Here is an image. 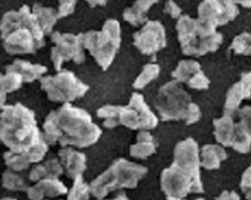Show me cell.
I'll return each mask as SVG.
<instances>
[{
	"label": "cell",
	"mask_w": 251,
	"mask_h": 200,
	"mask_svg": "<svg viewBox=\"0 0 251 200\" xmlns=\"http://www.w3.org/2000/svg\"><path fill=\"white\" fill-rule=\"evenodd\" d=\"M43 129L44 141L49 146L59 144L62 148H89L98 143L102 134L87 111L71 103H64L59 109L51 111Z\"/></svg>",
	"instance_id": "obj_1"
},
{
	"label": "cell",
	"mask_w": 251,
	"mask_h": 200,
	"mask_svg": "<svg viewBox=\"0 0 251 200\" xmlns=\"http://www.w3.org/2000/svg\"><path fill=\"white\" fill-rule=\"evenodd\" d=\"M200 168L198 143L193 138L178 143L174 163L161 175V188L167 200H183L190 194L203 193Z\"/></svg>",
	"instance_id": "obj_2"
},
{
	"label": "cell",
	"mask_w": 251,
	"mask_h": 200,
	"mask_svg": "<svg viewBox=\"0 0 251 200\" xmlns=\"http://www.w3.org/2000/svg\"><path fill=\"white\" fill-rule=\"evenodd\" d=\"M0 39L6 53L12 56L35 54L46 45L45 34L27 5L3 15Z\"/></svg>",
	"instance_id": "obj_3"
},
{
	"label": "cell",
	"mask_w": 251,
	"mask_h": 200,
	"mask_svg": "<svg viewBox=\"0 0 251 200\" xmlns=\"http://www.w3.org/2000/svg\"><path fill=\"white\" fill-rule=\"evenodd\" d=\"M44 141L35 114L20 102L0 112V142L14 153H25Z\"/></svg>",
	"instance_id": "obj_4"
},
{
	"label": "cell",
	"mask_w": 251,
	"mask_h": 200,
	"mask_svg": "<svg viewBox=\"0 0 251 200\" xmlns=\"http://www.w3.org/2000/svg\"><path fill=\"white\" fill-rule=\"evenodd\" d=\"M98 117L104 120L103 125L106 128L125 126L131 130L147 131L154 129L159 120L146 103L145 98L134 93L126 106L105 105L97 112Z\"/></svg>",
	"instance_id": "obj_5"
},
{
	"label": "cell",
	"mask_w": 251,
	"mask_h": 200,
	"mask_svg": "<svg viewBox=\"0 0 251 200\" xmlns=\"http://www.w3.org/2000/svg\"><path fill=\"white\" fill-rule=\"evenodd\" d=\"M176 30L181 50L188 56L201 57L215 52L224 42L223 35L214 25L188 15L178 19Z\"/></svg>",
	"instance_id": "obj_6"
},
{
	"label": "cell",
	"mask_w": 251,
	"mask_h": 200,
	"mask_svg": "<svg viewBox=\"0 0 251 200\" xmlns=\"http://www.w3.org/2000/svg\"><path fill=\"white\" fill-rule=\"evenodd\" d=\"M155 108L163 122L183 120L186 125H192L201 120L200 107L175 80L160 88L155 99Z\"/></svg>",
	"instance_id": "obj_7"
},
{
	"label": "cell",
	"mask_w": 251,
	"mask_h": 200,
	"mask_svg": "<svg viewBox=\"0 0 251 200\" xmlns=\"http://www.w3.org/2000/svg\"><path fill=\"white\" fill-rule=\"evenodd\" d=\"M148 172V168L144 166L129 162L125 158L118 159L91 183V194L99 200H103L111 192L119 189H135Z\"/></svg>",
	"instance_id": "obj_8"
},
{
	"label": "cell",
	"mask_w": 251,
	"mask_h": 200,
	"mask_svg": "<svg viewBox=\"0 0 251 200\" xmlns=\"http://www.w3.org/2000/svg\"><path fill=\"white\" fill-rule=\"evenodd\" d=\"M84 50H89L99 66L107 71L113 64L122 44V28L116 20H108L100 31L82 34Z\"/></svg>",
	"instance_id": "obj_9"
},
{
	"label": "cell",
	"mask_w": 251,
	"mask_h": 200,
	"mask_svg": "<svg viewBox=\"0 0 251 200\" xmlns=\"http://www.w3.org/2000/svg\"><path fill=\"white\" fill-rule=\"evenodd\" d=\"M40 82L42 90L52 102L70 103L83 98L90 90L87 84L68 70H61L53 76H43Z\"/></svg>",
	"instance_id": "obj_10"
},
{
	"label": "cell",
	"mask_w": 251,
	"mask_h": 200,
	"mask_svg": "<svg viewBox=\"0 0 251 200\" xmlns=\"http://www.w3.org/2000/svg\"><path fill=\"white\" fill-rule=\"evenodd\" d=\"M51 42L55 45L50 51V58L54 68L60 72L64 62L74 61L77 65L85 62V52L82 44V33L75 35L72 33L53 32Z\"/></svg>",
	"instance_id": "obj_11"
},
{
	"label": "cell",
	"mask_w": 251,
	"mask_h": 200,
	"mask_svg": "<svg viewBox=\"0 0 251 200\" xmlns=\"http://www.w3.org/2000/svg\"><path fill=\"white\" fill-rule=\"evenodd\" d=\"M133 38V45L145 55H153L167 46L165 27L157 21H148Z\"/></svg>",
	"instance_id": "obj_12"
},
{
	"label": "cell",
	"mask_w": 251,
	"mask_h": 200,
	"mask_svg": "<svg viewBox=\"0 0 251 200\" xmlns=\"http://www.w3.org/2000/svg\"><path fill=\"white\" fill-rule=\"evenodd\" d=\"M240 11L235 1H203L199 6V19L216 28L234 21Z\"/></svg>",
	"instance_id": "obj_13"
},
{
	"label": "cell",
	"mask_w": 251,
	"mask_h": 200,
	"mask_svg": "<svg viewBox=\"0 0 251 200\" xmlns=\"http://www.w3.org/2000/svg\"><path fill=\"white\" fill-rule=\"evenodd\" d=\"M49 151V145L43 141L33 150L25 153H14L6 151L3 154V159L8 170L16 173L27 171L32 164H38L44 160Z\"/></svg>",
	"instance_id": "obj_14"
},
{
	"label": "cell",
	"mask_w": 251,
	"mask_h": 200,
	"mask_svg": "<svg viewBox=\"0 0 251 200\" xmlns=\"http://www.w3.org/2000/svg\"><path fill=\"white\" fill-rule=\"evenodd\" d=\"M239 122L234 125V145L233 150L239 153L247 154L251 150V108L245 106L237 111Z\"/></svg>",
	"instance_id": "obj_15"
},
{
	"label": "cell",
	"mask_w": 251,
	"mask_h": 200,
	"mask_svg": "<svg viewBox=\"0 0 251 200\" xmlns=\"http://www.w3.org/2000/svg\"><path fill=\"white\" fill-rule=\"evenodd\" d=\"M251 74L244 73L239 82L235 83L226 94L225 115L233 117L244 100L251 98Z\"/></svg>",
	"instance_id": "obj_16"
},
{
	"label": "cell",
	"mask_w": 251,
	"mask_h": 200,
	"mask_svg": "<svg viewBox=\"0 0 251 200\" xmlns=\"http://www.w3.org/2000/svg\"><path fill=\"white\" fill-rule=\"evenodd\" d=\"M68 188L59 179H43L34 186H29L26 191L30 200H44L46 198L54 199L68 194Z\"/></svg>",
	"instance_id": "obj_17"
},
{
	"label": "cell",
	"mask_w": 251,
	"mask_h": 200,
	"mask_svg": "<svg viewBox=\"0 0 251 200\" xmlns=\"http://www.w3.org/2000/svg\"><path fill=\"white\" fill-rule=\"evenodd\" d=\"M58 156L64 173L72 179L83 175L87 169V158L84 153L76 151L72 148H63L59 150Z\"/></svg>",
	"instance_id": "obj_18"
},
{
	"label": "cell",
	"mask_w": 251,
	"mask_h": 200,
	"mask_svg": "<svg viewBox=\"0 0 251 200\" xmlns=\"http://www.w3.org/2000/svg\"><path fill=\"white\" fill-rule=\"evenodd\" d=\"M6 73H15L21 75L24 83H32L40 80L48 73V68L40 64H32L29 61L17 59L6 67Z\"/></svg>",
	"instance_id": "obj_19"
},
{
	"label": "cell",
	"mask_w": 251,
	"mask_h": 200,
	"mask_svg": "<svg viewBox=\"0 0 251 200\" xmlns=\"http://www.w3.org/2000/svg\"><path fill=\"white\" fill-rule=\"evenodd\" d=\"M63 174L64 170L60 161L53 158L34 166L28 175V178L31 182H38L43 179H58Z\"/></svg>",
	"instance_id": "obj_20"
},
{
	"label": "cell",
	"mask_w": 251,
	"mask_h": 200,
	"mask_svg": "<svg viewBox=\"0 0 251 200\" xmlns=\"http://www.w3.org/2000/svg\"><path fill=\"white\" fill-rule=\"evenodd\" d=\"M227 159L226 150L218 145H206L201 149L200 154L201 167L208 171L218 170L222 162Z\"/></svg>",
	"instance_id": "obj_21"
},
{
	"label": "cell",
	"mask_w": 251,
	"mask_h": 200,
	"mask_svg": "<svg viewBox=\"0 0 251 200\" xmlns=\"http://www.w3.org/2000/svg\"><path fill=\"white\" fill-rule=\"evenodd\" d=\"M214 135L219 144L226 148H233L234 145V125L233 117L224 115L220 119L214 120Z\"/></svg>",
	"instance_id": "obj_22"
},
{
	"label": "cell",
	"mask_w": 251,
	"mask_h": 200,
	"mask_svg": "<svg viewBox=\"0 0 251 200\" xmlns=\"http://www.w3.org/2000/svg\"><path fill=\"white\" fill-rule=\"evenodd\" d=\"M157 1H136L131 7H127L124 11V20L132 26H140L148 22V12Z\"/></svg>",
	"instance_id": "obj_23"
},
{
	"label": "cell",
	"mask_w": 251,
	"mask_h": 200,
	"mask_svg": "<svg viewBox=\"0 0 251 200\" xmlns=\"http://www.w3.org/2000/svg\"><path fill=\"white\" fill-rule=\"evenodd\" d=\"M31 12L38 21L45 36H50L53 33V28L58 22L57 10L52 7H46L40 3H35Z\"/></svg>",
	"instance_id": "obj_24"
},
{
	"label": "cell",
	"mask_w": 251,
	"mask_h": 200,
	"mask_svg": "<svg viewBox=\"0 0 251 200\" xmlns=\"http://www.w3.org/2000/svg\"><path fill=\"white\" fill-rule=\"evenodd\" d=\"M156 152L154 138L150 132L141 131L137 136V143L130 148V155L137 159H147Z\"/></svg>",
	"instance_id": "obj_25"
},
{
	"label": "cell",
	"mask_w": 251,
	"mask_h": 200,
	"mask_svg": "<svg viewBox=\"0 0 251 200\" xmlns=\"http://www.w3.org/2000/svg\"><path fill=\"white\" fill-rule=\"evenodd\" d=\"M200 63L194 60H182L173 72V77L178 83H187L193 76L201 72Z\"/></svg>",
	"instance_id": "obj_26"
},
{
	"label": "cell",
	"mask_w": 251,
	"mask_h": 200,
	"mask_svg": "<svg viewBox=\"0 0 251 200\" xmlns=\"http://www.w3.org/2000/svg\"><path fill=\"white\" fill-rule=\"evenodd\" d=\"M1 182L4 189L12 192H26L29 188L25 177L11 170H7L3 173Z\"/></svg>",
	"instance_id": "obj_27"
},
{
	"label": "cell",
	"mask_w": 251,
	"mask_h": 200,
	"mask_svg": "<svg viewBox=\"0 0 251 200\" xmlns=\"http://www.w3.org/2000/svg\"><path fill=\"white\" fill-rule=\"evenodd\" d=\"M161 72V68L157 64H148L144 67L141 75L135 80L133 87L136 90H142L146 88L151 82L154 81Z\"/></svg>",
	"instance_id": "obj_28"
},
{
	"label": "cell",
	"mask_w": 251,
	"mask_h": 200,
	"mask_svg": "<svg viewBox=\"0 0 251 200\" xmlns=\"http://www.w3.org/2000/svg\"><path fill=\"white\" fill-rule=\"evenodd\" d=\"M90 195V185L84 181L83 175H80L74 179V185L68 192L67 200H89Z\"/></svg>",
	"instance_id": "obj_29"
},
{
	"label": "cell",
	"mask_w": 251,
	"mask_h": 200,
	"mask_svg": "<svg viewBox=\"0 0 251 200\" xmlns=\"http://www.w3.org/2000/svg\"><path fill=\"white\" fill-rule=\"evenodd\" d=\"M229 50L233 51L237 55L250 56L251 52V35L248 32H244L234 38Z\"/></svg>",
	"instance_id": "obj_30"
},
{
	"label": "cell",
	"mask_w": 251,
	"mask_h": 200,
	"mask_svg": "<svg viewBox=\"0 0 251 200\" xmlns=\"http://www.w3.org/2000/svg\"><path fill=\"white\" fill-rule=\"evenodd\" d=\"M24 80L22 76L15 73H6L2 75V86L6 94H11L22 88Z\"/></svg>",
	"instance_id": "obj_31"
},
{
	"label": "cell",
	"mask_w": 251,
	"mask_h": 200,
	"mask_svg": "<svg viewBox=\"0 0 251 200\" xmlns=\"http://www.w3.org/2000/svg\"><path fill=\"white\" fill-rule=\"evenodd\" d=\"M188 86L191 89L195 90H207L210 86V80L207 78V76L201 71L197 75H194L188 82Z\"/></svg>",
	"instance_id": "obj_32"
},
{
	"label": "cell",
	"mask_w": 251,
	"mask_h": 200,
	"mask_svg": "<svg viewBox=\"0 0 251 200\" xmlns=\"http://www.w3.org/2000/svg\"><path fill=\"white\" fill-rule=\"evenodd\" d=\"M76 5H77L76 1H72V0L71 1H64V0L60 1L58 10H57L58 20L67 18L70 15H72L75 10Z\"/></svg>",
	"instance_id": "obj_33"
},
{
	"label": "cell",
	"mask_w": 251,
	"mask_h": 200,
	"mask_svg": "<svg viewBox=\"0 0 251 200\" xmlns=\"http://www.w3.org/2000/svg\"><path fill=\"white\" fill-rule=\"evenodd\" d=\"M164 12L166 14H169L173 19H179L181 17V14H182L181 8L174 1H168L165 4Z\"/></svg>",
	"instance_id": "obj_34"
},
{
	"label": "cell",
	"mask_w": 251,
	"mask_h": 200,
	"mask_svg": "<svg viewBox=\"0 0 251 200\" xmlns=\"http://www.w3.org/2000/svg\"><path fill=\"white\" fill-rule=\"evenodd\" d=\"M241 189L247 195V199L250 200L251 197V168H248L244 173L241 182Z\"/></svg>",
	"instance_id": "obj_35"
},
{
	"label": "cell",
	"mask_w": 251,
	"mask_h": 200,
	"mask_svg": "<svg viewBox=\"0 0 251 200\" xmlns=\"http://www.w3.org/2000/svg\"><path fill=\"white\" fill-rule=\"evenodd\" d=\"M216 200H241L240 197L235 192L225 191Z\"/></svg>",
	"instance_id": "obj_36"
},
{
	"label": "cell",
	"mask_w": 251,
	"mask_h": 200,
	"mask_svg": "<svg viewBox=\"0 0 251 200\" xmlns=\"http://www.w3.org/2000/svg\"><path fill=\"white\" fill-rule=\"evenodd\" d=\"M2 75L0 74V112L2 111V109L4 108V106L6 105V100H7V94L4 92L3 90V86H2Z\"/></svg>",
	"instance_id": "obj_37"
},
{
	"label": "cell",
	"mask_w": 251,
	"mask_h": 200,
	"mask_svg": "<svg viewBox=\"0 0 251 200\" xmlns=\"http://www.w3.org/2000/svg\"><path fill=\"white\" fill-rule=\"evenodd\" d=\"M88 4L92 8H95L96 6H105L107 4V2L106 1H88Z\"/></svg>",
	"instance_id": "obj_38"
},
{
	"label": "cell",
	"mask_w": 251,
	"mask_h": 200,
	"mask_svg": "<svg viewBox=\"0 0 251 200\" xmlns=\"http://www.w3.org/2000/svg\"><path fill=\"white\" fill-rule=\"evenodd\" d=\"M129 200L126 195V193H121L120 195H118L116 198L111 199V200Z\"/></svg>",
	"instance_id": "obj_39"
},
{
	"label": "cell",
	"mask_w": 251,
	"mask_h": 200,
	"mask_svg": "<svg viewBox=\"0 0 251 200\" xmlns=\"http://www.w3.org/2000/svg\"><path fill=\"white\" fill-rule=\"evenodd\" d=\"M235 3H236V5H237V4H240V5H242L243 7L248 8V9L251 7V1H246V2H241V1H240V2H235Z\"/></svg>",
	"instance_id": "obj_40"
},
{
	"label": "cell",
	"mask_w": 251,
	"mask_h": 200,
	"mask_svg": "<svg viewBox=\"0 0 251 200\" xmlns=\"http://www.w3.org/2000/svg\"><path fill=\"white\" fill-rule=\"evenodd\" d=\"M0 200H16V199H13V198H3V199H1Z\"/></svg>",
	"instance_id": "obj_41"
},
{
	"label": "cell",
	"mask_w": 251,
	"mask_h": 200,
	"mask_svg": "<svg viewBox=\"0 0 251 200\" xmlns=\"http://www.w3.org/2000/svg\"><path fill=\"white\" fill-rule=\"evenodd\" d=\"M203 200V199H198V200Z\"/></svg>",
	"instance_id": "obj_42"
}]
</instances>
